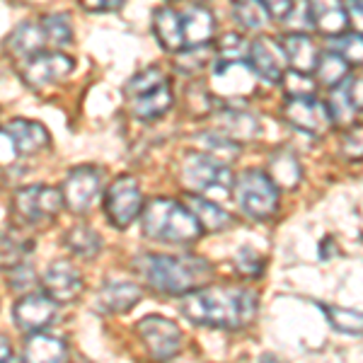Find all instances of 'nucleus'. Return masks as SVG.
<instances>
[{"label": "nucleus", "mask_w": 363, "mask_h": 363, "mask_svg": "<svg viewBox=\"0 0 363 363\" xmlns=\"http://www.w3.org/2000/svg\"><path fill=\"white\" fill-rule=\"evenodd\" d=\"M259 296L247 286L218 284L201 286L179 298V313L199 327L213 330H242L257 318Z\"/></svg>", "instance_id": "f257e3e1"}, {"label": "nucleus", "mask_w": 363, "mask_h": 363, "mask_svg": "<svg viewBox=\"0 0 363 363\" xmlns=\"http://www.w3.org/2000/svg\"><path fill=\"white\" fill-rule=\"evenodd\" d=\"M131 267L155 294L165 296H184L206 286L213 277V264L199 255L172 257L145 252L133 259Z\"/></svg>", "instance_id": "f03ea898"}, {"label": "nucleus", "mask_w": 363, "mask_h": 363, "mask_svg": "<svg viewBox=\"0 0 363 363\" xmlns=\"http://www.w3.org/2000/svg\"><path fill=\"white\" fill-rule=\"evenodd\" d=\"M140 233L162 245H194L201 238V228L186 203L174 199H153L140 208Z\"/></svg>", "instance_id": "7ed1b4c3"}, {"label": "nucleus", "mask_w": 363, "mask_h": 363, "mask_svg": "<svg viewBox=\"0 0 363 363\" xmlns=\"http://www.w3.org/2000/svg\"><path fill=\"white\" fill-rule=\"evenodd\" d=\"M126 102L131 107V112L138 116V119L153 121L160 119L169 112L172 107V87H169L165 73L160 68L150 66L140 73L133 75L128 80L126 90Z\"/></svg>", "instance_id": "20e7f679"}, {"label": "nucleus", "mask_w": 363, "mask_h": 363, "mask_svg": "<svg viewBox=\"0 0 363 363\" xmlns=\"http://www.w3.org/2000/svg\"><path fill=\"white\" fill-rule=\"evenodd\" d=\"M235 184V201L252 220H269L279 208V186L262 169H245Z\"/></svg>", "instance_id": "39448f33"}, {"label": "nucleus", "mask_w": 363, "mask_h": 363, "mask_svg": "<svg viewBox=\"0 0 363 363\" xmlns=\"http://www.w3.org/2000/svg\"><path fill=\"white\" fill-rule=\"evenodd\" d=\"M179 179L191 194H225L230 191L235 174L230 165L206 153H186L179 167Z\"/></svg>", "instance_id": "423d86ee"}, {"label": "nucleus", "mask_w": 363, "mask_h": 363, "mask_svg": "<svg viewBox=\"0 0 363 363\" xmlns=\"http://www.w3.org/2000/svg\"><path fill=\"white\" fill-rule=\"evenodd\" d=\"M63 208L61 191L49 184H29L15 191L13 220L17 225L51 223Z\"/></svg>", "instance_id": "0eeeda50"}, {"label": "nucleus", "mask_w": 363, "mask_h": 363, "mask_svg": "<svg viewBox=\"0 0 363 363\" xmlns=\"http://www.w3.org/2000/svg\"><path fill=\"white\" fill-rule=\"evenodd\" d=\"M136 332L153 361L167 363L179 354L184 335H182L177 322L162 318V315H145L136 325Z\"/></svg>", "instance_id": "6e6552de"}, {"label": "nucleus", "mask_w": 363, "mask_h": 363, "mask_svg": "<svg viewBox=\"0 0 363 363\" xmlns=\"http://www.w3.org/2000/svg\"><path fill=\"white\" fill-rule=\"evenodd\" d=\"M140 208H143V194H140L136 177L131 174L116 177L104 194V213H107L109 223L119 230H126L140 216Z\"/></svg>", "instance_id": "1a4fd4ad"}, {"label": "nucleus", "mask_w": 363, "mask_h": 363, "mask_svg": "<svg viewBox=\"0 0 363 363\" xmlns=\"http://www.w3.org/2000/svg\"><path fill=\"white\" fill-rule=\"evenodd\" d=\"M102 169L95 165H80L70 169L61 189H58L63 206L73 211V213H87L95 203L99 189H102Z\"/></svg>", "instance_id": "9d476101"}, {"label": "nucleus", "mask_w": 363, "mask_h": 363, "mask_svg": "<svg viewBox=\"0 0 363 363\" xmlns=\"http://www.w3.org/2000/svg\"><path fill=\"white\" fill-rule=\"evenodd\" d=\"M75 68V61L61 51H42V54L27 58L22 61V80L29 85V87H46V85H54V83H61L66 80Z\"/></svg>", "instance_id": "9b49d317"}, {"label": "nucleus", "mask_w": 363, "mask_h": 363, "mask_svg": "<svg viewBox=\"0 0 363 363\" xmlns=\"http://www.w3.org/2000/svg\"><path fill=\"white\" fill-rule=\"evenodd\" d=\"M42 289L44 296L51 298L54 303H73L78 301V296L83 294V274L80 269L68 259H56L46 267L42 277Z\"/></svg>", "instance_id": "f8f14e48"}, {"label": "nucleus", "mask_w": 363, "mask_h": 363, "mask_svg": "<svg viewBox=\"0 0 363 363\" xmlns=\"http://www.w3.org/2000/svg\"><path fill=\"white\" fill-rule=\"evenodd\" d=\"M284 116L291 126H296L303 133H310V136H322L332 124L327 104H322L315 95L289 97L284 107Z\"/></svg>", "instance_id": "ddd939ff"}, {"label": "nucleus", "mask_w": 363, "mask_h": 363, "mask_svg": "<svg viewBox=\"0 0 363 363\" xmlns=\"http://www.w3.org/2000/svg\"><path fill=\"white\" fill-rule=\"evenodd\" d=\"M13 318L20 332H27V335L44 332L56 320V303L44 294H27L15 303Z\"/></svg>", "instance_id": "4468645a"}, {"label": "nucleus", "mask_w": 363, "mask_h": 363, "mask_svg": "<svg viewBox=\"0 0 363 363\" xmlns=\"http://www.w3.org/2000/svg\"><path fill=\"white\" fill-rule=\"evenodd\" d=\"M252 73L267 83H279L286 73V58L281 46L272 37H257L247 49Z\"/></svg>", "instance_id": "2eb2a0df"}, {"label": "nucleus", "mask_w": 363, "mask_h": 363, "mask_svg": "<svg viewBox=\"0 0 363 363\" xmlns=\"http://www.w3.org/2000/svg\"><path fill=\"white\" fill-rule=\"evenodd\" d=\"M3 136L17 155H37L49 145V131L32 119H13L3 128Z\"/></svg>", "instance_id": "dca6fc26"}, {"label": "nucleus", "mask_w": 363, "mask_h": 363, "mask_svg": "<svg viewBox=\"0 0 363 363\" xmlns=\"http://www.w3.org/2000/svg\"><path fill=\"white\" fill-rule=\"evenodd\" d=\"M308 15L313 27L325 37L339 39L349 29V13L342 0H308Z\"/></svg>", "instance_id": "f3484780"}, {"label": "nucleus", "mask_w": 363, "mask_h": 363, "mask_svg": "<svg viewBox=\"0 0 363 363\" xmlns=\"http://www.w3.org/2000/svg\"><path fill=\"white\" fill-rule=\"evenodd\" d=\"M143 291L136 284H128V281H107V284L99 289L95 308L99 313L109 315H121L128 313L133 306H138Z\"/></svg>", "instance_id": "a211bd4d"}, {"label": "nucleus", "mask_w": 363, "mask_h": 363, "mask_svg": "<svg viewBox=\"0 0 363 363\" xmlns=\"http://www.w3.org/2000/svg\"><path fill=\"white\" fill-rule=\"evenodd\" d=\"M361 109V80L359 78H344L342 83L335 85L330 97V119L337 124H351L354 116Z\"/></svg>", "instance_id": "6ab92c4d"}, {"label": "nucleus", "mask_w": 363, "mask_h": 363, "mask_svg": "<svg viewBox=\"0 0 363 363\" xmlns=\"http://www.w3.org/2000/svg\"><path fill=\"white\" fill-rule=\"evenodd\" d=\"M68 347L63 339L46 332H34L25 339L22 347V363H63Z\"/></svg>", "instance_id": "aec40b11"}, {"label": "nucleus", "mask_w": 363, "mask_h": 363, "mask_svg": "<svg viewBox=\"0 0 363 363\" xmlns=\"http://www.w3.org/2000/svg\"><path fill=\"white\" fill-rule=\"evenodd\" d=\"M213 13L203 5H191L189 10L182 13V32H184V49L203 46L213 37Z\"/></svg>", "instance_id": "412c9836"}, {"label": "nucleus", "mask_w": 363, "mask_h": 363, "mask_svg": "<svg viewBox=\"0 0 363 363\" xmlns=\"http://www.w3.org/2000/svg\"><path fill=\"white\" fill-rule=\"evenodd\" d=\"M44 34H42V27L34 25V22H22L17 25L10 37L5 39V49L8 54L17 58V61H27V58L37 56L44 51Z\"/></svg>", "instance_id": "4be33fe9"}, {"label": "nucleus", "mask_w": 363, "mask_h": 363, "mask_svg": "<svg viewBox=\"0 0 363 363\" xmlns=\"http://www.w3.org/2000/svg\"><path fill=\"white\" fill-rule=\"evenodd\" d=\"M218 133L230 138L233 143H245V140H255L262 136V124L257 116L247 112H238V109H228L218 114Z\"/></svg>", "instance_id": "5701e85b"}, {"label": "nucleus", "mask_w": 363, "mask_h": 363, "mask_svg": "<svg viewBox=\"0 0 363 363\" xmlns=\"http://www.w3.org/2000/svg\"><path fill=\"white\" fill-rule=\"evenodd\" d=\"M284 51L286 66H294L296 73H313L315 63H318V49H315L313 39L308 34H289L284 37V42L279 44Z\"/></svg>", "instance_id": "b1692460"}, {"label": "nucleus", "mask_w": 363, "mask_h": 363, "mask_svg": "<svg viewBox=\"0 0 363 363\" xmlns=\"http://www.w3.org/2000/svg\"><path fill=\"white\" fill-rule=\"evenodd\" d=\"M213 75L223 95H242V92H250L255 83V73L242 61H218Z\"/></svg>", "instance_id": "393cba45"}, {"label": "nucleus", "mask_w": 363, "mask_h": 363, "mask_svg": "<svg viewBox=\"0 0 363 363\" xmlns=\"http://www.w3.org/2000/svg\"><path fill=\"white\" fill-rule=\"evenodd\" d=\"M186 208L194 213L201 233H220L233 225V216L225 208H220L218 203L208 201V199H201L199 194H189Z\"/></svg>", "instance_id": "a878e982"}, {"label": "nucleus", "mask_w": 363, "mask_h": 363, "mask_svg": "<svg viewBox=\"0 0 363 363\" xmlns=\"http://www.w3.org/2000/svg\"><path fill=\"white\" fill-rule=\"evenodd\" d=\"M153 29L165 51H184V32H182V13L172 8H157L153 15Z\"/></svg>", "instance_id": "bb28decb"}, {"label": "nucleus", "mask_w": 363, "mask_h": 363, "mask_svg": "<svg viewBox=\"0 0 363 363\" xmlns=\"http://www.w3.org/2000/svg\"><path fill=\"white\" fill-rule=\"evenodd\" d=\"M63 245L66 250L73 252L75 257H83V259H95L102 252V238L97 235V230H92L90 225L78 223L63 235Z\"/></svg>", "instance_id": "cd10ccee"}, {"label": "nucleus", "mask_w": 363, "mask_h": 363, "mask_svg": "<svg viewBox=\"0 0 363 363\" xmlns=\"http://www.w3.org/2000/svg\"><path fill=\"white\" fill-rule=\"evenodd\" d=\"M34 252V240L17 235L10 230H0V269H13Z\"/></svg>", "instance_id": "c85d7f7f"}, {"label": "nucleus", "mask_w": 363, "mask_h": 363, "mask_svg": "<svg viewBox=\"0 0 363 363\" xmlns=\"http://www.w3.org/2000/svg\"><path fill=\"white\" fill-rule=\"evenodd\" d=\"M315 75L322 85L335 87L347 78L349 73V63L344 61L342 56L335 54V51H325V54H318V63H315Z\"/></svg>", "instance_id": "c756f323"}, {"label": "nucleus", "mask_w": 363, "mask_h": 363, "mask_svg": "<svg viewBox=\"0 0 363 363\" xmlns=\"http://www.w3.org/2000/svg\"><path fill=\"white\" fill-rule=\"evenodd\" d=\"M44 34V42L49 46H66L73 42V27H70V17L54 13V15H46L39 22Z\"/></svg>", "instance_id": "7c9ffc66"}, {"label": "nucleus", "mask_w": 363, "mask_h": 363, "mask_svg": "<svg viewBox=\"0 0 363 363\" xmlns=\"http://www.w3.org/2000/svg\"><path fill=\"white\" fill-rule=\"evenodd\" d=\"M199 143L203 145V153L216 157V160H220V162H225V165H230V162L240 155V145L233 143L230 138L220 136L218 131L201 133V136H199Z\"/></svg>", "instance_id": "2f4dec72"}, {"label": "nucleus", "mask_w": 363, "mask_h": 363, "mask_svg": "<svg viewBox=\"0 0 363 363\" xmlns=\"http://www.w3.org/2000/svg\"><path fill=\"white\" fill-rule=\"evenodd\" d=\"M272 172H274V182L286 186H296L298 179H301V165H298V157L291 153V150H279L277 155L272 157Z\"/></svg>", "instance_id": "473e14b6"}, {"label": "nucleus", "mask_w": 363, "mask_h": 363, "mask_svg": "<svg viewBox=\"0 0 363 363\" xmlns=\"http://www.w3.org/2000/svg\"><path fill=\"white\" fill-rule=\"evenodd\" d=\"M233 15L245 29H262L267 25V13L259 5V0H235Z\"/></svg>", "instance_id": "72a5a7b5"}, {"label": "nucleus", "mask_w": 363, "mask_h": 363, "mask_svg": "<svg viewBox=\"0 0 363 363\" xmlns=\"http://www.w3.org/2000/svg\"><path fill=\"white\" fill-rule=\"evenodd\" d=\"M179 54L182 56L177 58V70H182V73H201L216 56L208 44L194 46V49H184V51H179Z\"/></svg>", "instance_id": "f704fd0d"}, {"label": "nucleus", "mask_w": 363, "mask_h": 363, "mask_svg": "<svg viewBox=\"0 0 363 363\" xmlns=\"http://www.w3.org/2000/svg\"><path fill=\"white\" fill-rule=\"evenodd\" d=\"M322 310L327 313V320L335 330L344 332V335H361V313L356 310H347V308H327L322 306Z\"/></svg>", "instance_id": "c9c22d12"}, {"label": "nucleus", "mask_w": 363, "mask_h": 363, "mask_svg": "<svg viewBox=\"0 0 363 363\" xmlns=\"http://www.w3.org/2000/svg\"><path fill=\"white\" fill-rule=\"evenodd\" d=\"M264 257L255 247H240L235 255V267L245 279H259L264 274Z\"/></svg>", "instance_id": "e433bc0d"}, {"label": "nucleus", "mask_w": 363, "mask_h": 363, "mask_svg": "<svg viewBox=\"0 0 363 363\" xmlns=\"http://www.w3.org/2000/svg\"><path fill=\"white\" fill-rule=\"evenodd\" d=\"M216 56H218L220 61H242V58L247 56V44H245V39L238 37V34H225V37L220 39Z\"/></svg>", "instance_id": "4c0bfd02"}, {"label": "nucleus", "mask_w": 363, "mask_h": 363, "mask_svg": "<svg viewBox=\"0 0 363 363\" xmlns=\"http://www.w3.org/2000/svg\"><path fill=\"white\" fill-rule=\"evenodd\" d=\"M330 51L339 54L347 63H356V66H359L361 63V34H347V37L342 34V39H337Z\"/></svg>", "instance_id": "58836bf2"}, {"label": "nucleus", "mask_w": 363, "mask_h": 363, "mask_svg": "<svg viewBox=\"0 0 363 363\" xmlns=\"http://www.w3.org/2000/svg\"><path fill=\"white\" fill-rule=\"evenodd\" d=\"M281 80L286 83V92H289V97H308V95H313V85H310L308 75L291 70V73H284V78H281Z\"/></svg>", "instance_id": "ea45409f"}, {"label": "nucleus", "mask_w": 363, "mask_h": 363, "mask_svg": "<svg viewBox=\"0 0 363 363\" xmlns=\"http://www.w3.org/2000/svg\"><path fill=\"white\" fill-rule=\"evenodd\" d=\"M8 277H10V289L15 291H25L29 286H34V279H37V274H34L32 264H17L13 269H8Z\"/></svg>", "instance_id": "a19ab883"}, {"label": "nucleus", "mask_w": 363, "mask_h": 363, "mask_svg": "<svg viewBox=\"0 0 363 363\" xmlns=\"http://www.w3.org/2000/svg\"><path fill=\"white\" fill-rule=\"evenodd\" d=\"M259 5L274 20H286L291 15V10H294V0H259Z\"/></svg>", "instance_id": "79ce46f5"}, {"label": "nucleus", "mask_w": 363, "mask_h": 363, "mask_svg": "<svg viewBox=\"0 0 363 363\" xmlns=\"http://www.w3.org/2000/svg\"><path fill=\"white\" fill-rule=\"evenodd\" d=\"M87 13H112L124 5V0H80Z\"/></svg>", "instance_id": "37998d69"}, {"label": "nucleus", "mask_w": 363, "mask_h": 363, "mask_svg": "<svg viewBox=\"0 0 363 363\" xmlns=\"http://www.w3.org/2000/svg\"><path fill=\"white\" fill-rule=\"evenodd\" d=\"M13 359V347H10V342L0 335V363H10Z\"/></svg>", "instance_id": "c03bdc74"}, {"label": "nucleus", "mask_w": 363, "mask_h": 363, "mask_svg": "<svg viewBox=\"0 0 363 363\" xmlns=\"http://www.w3.org/2000/svg\"><path fill=\"white\" fill-rule=\"evenodd\" d=\"M259 363H286L284 359H279V356H274V354H264L259 359Z\"/></svg>", "instance_id": "a18cd8bd"}, {"label": "nucleus", "mask_w": 363, "mask_h": 363, "mask_svg": "<svg viewBox=\"0 0 363 363\" xmlns=\"http://www.w3.org/2000/svg\"><path fill=\"white\" fill-rule=\"evenodd\" d=\"M73 363H90V361H85V359H75Z\"/></svg>", "instance_id": "49530a36"}]
</instances>
